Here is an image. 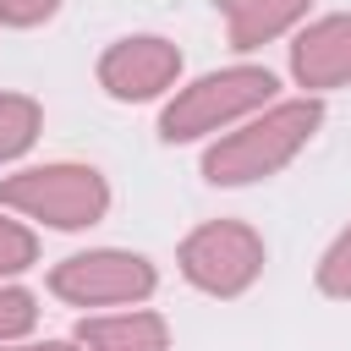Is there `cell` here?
<instances>
[{"instance_id": "obj_4", "label": "cell", "mask_w": 351, "mask_h": 351, "mask_svg": "<svg viewBox=\"0 0 351 351\" xmlns=\"http://www.w3.org/2000/svg\"><path fill=\"white\" fill-rule=\"evenodd\" d=\"M181 274L208 296H241L263 274V236L241 219H208L181 241Z\"/></svg>"}, {"instance_id": "obj_1", "label": "cell", "mask_w": 351, "mask_h": 351, "mask_svg": "<svg viewBox=\"0 0 351 351\" xmlns=\"http://www.w3.org/2000/svg\"><path fill=\"white\" fill-rule=\"evenodd\" d=\"M324 126V104L318 99H285V104H269L263 115H252L241 132L219 137L208 154H203V176L214 186H252L274 170H285L307 143L313 132Z\"/></svg>"}, {"instance_id": "obj_13", "label": "cell", "mask_w": 351, "mask_h": 351, "mask_svg": "<svg viewBox=\"0 0 351 351\" xmlns=\"http://www.w3.org/2000/svg\"><path fill=\"white\" fill-rule=\"evenodd\" d=\"M318 291L324 296H351V225L329 241V252L318 263Z\"/></svg>"}, {"instance_id": "obj_7", "label": "cell", "mask_w": 351, "mask_h": 351, "mask_svg": "<svg viewBox=\"0 0 351 351\" xmlns=\"http://www.w3.org/2000/svg\"><path fill=\"white\" fill-rule=\"evenodd\" d=\"M291 77L302 88H340L351 82V16H318L291 44Z\"/></svg>"}, {"instance_id": "obj_12", "label": "cell", "mask_w": 351, "mask_h": 351, "mask_svg": "<svg viewBox=\"0 0 351 351\" xmlns=\"http://www.w3.org/2000/svg\"><path fill=\"white\" fill-rule=\"evenodd\" d=\"M33 324H38V302H33V291H22V285H0V346L16 340V335H27Z\"/></svg>"}, {"instance_id": "obj_8", "label": "cell", "mask_w": 351, "mask_h": 351, "mask_svg": "<svg viewBox=\"0 0 351 351\" xmlns=\"http://www.w3.org/2000/svg\"><path fill=\"white\" fill-rule=\"evenodd\" d=\"M82 351H170V329L159 313H110L77 324Z\"/></svg>"}, {"instance_id": "obj_11", "label": "cell", "mask_w": 351, "mask_h": 351, "mask_svg": "<svg viewBox=\"0 0 351 351\" xmlns=\"http://www.w3.org/2000/svg\"><path fill=\"white\" fill-rule=\"evenodd\" d=\"M27 263H38V236L27 225H16V219L0 214V280L5 274H22Z\"/></svg>"}, {"instance_id": "obj_10", "label": "cell", "mask_w": 351, "mask_h": 351, "mask_svg": "<svg viewBox=\"0 0 351 351\" xmlns=\"http://www.w3.org/2000/svg\"><path fill=\"white\" fill-rule=\"evenodd\" d=\"M38 126H44L38 99H27V93H0V165L16 159V154H27L33 137H38Z\"/></svg>"}, {"instance_id": "obj_15", "label": "cell", "mask_w": 351, "mask_h": 351, "mask_svg": "<svg viewBox=\"0 0 351 351\" xmlns=\"http://www.w3.org/2000/svg\"><path fill=\"white\" fill-rule=\"evenodd\" d=\"M0 351H77L71 340H38V346H0Z\"/></svg>"}, {"instance_id": "obj_5", "label": "cell", "mask_w": 351, "mask_h": 351, "mask_svg": "<svg viewBox=\"0 0 351 351\" xmlns=\"http://www.w3.org/2000/svg\"><path fill=\"white\" fill-rule=\"evenodd\" d=\"M159 274L143 252H121V247H93V252H71L66 263H55L49 291L71 307H121V302H143L154 296Z\"/></svg>"}, {"instance_id": "obj_9", "label": "cell", "mask_w": 351, "mask_h": 351, "mask_svg": "<svg viewBox=\"0 0 351 351\" xmlns=\"http://www.w3.org/2000/svg\"><path fill=\"white\" fill-rule=\"evenodd\" d=\"M214 5L225 11L230 49H258V44L280 38L285 27H296L313 0H214Z\"/></svg>"}, {"instance_id": "obj_2", "label": "cell", "mask_w": 351, "mask_h": 351, "mask_svg": "<svg viewBox=\"0 0 351 351\" xmlns=\"http://www.w3.org/2000/svg\"><path fill=\"white\" fill-rule=\"evenodd\" d=\"M274 71L269 66H225V71H208L197 77L192 88H181L165 115H159V137L165 143H197L230 121H247L252 110H269L274 99Z\"/></svg>"}, {"instance_id": "obj_14", "label": "cell", "mask_w": 351, "mask_h": 351, "mask_svg": "<svg viewBox=\"0 0 351 351\" xmlns=\"http://www.w3.org/2000/svg\"><path fill=\"white\" fill-rule=\"evenodd\" d=\"M60 11V0H0V22L5 27H38Z\"/></svg>"}, {"instance_id": "obj_6", "label": "cell", "mask_w": 351, "mask_h": 351, "mask_svg": "<svg viewBox=\"0 0 351 351\" xmlns=\"http://www.w3.org/2000/svg\"><path fill=\"white\" fill-rule=\"evenodd\" d=\"M181 77V49L170 38H154V33H137V38H121L104 49L99 60V88L121 104H143V99H159L170 82Z\"/></svg>"}, {"instance_id": "obj_3", "label": "cell", "mask_w": 351, "mask_h": 351, "mask_svg": "<svg viewBox=\"0 0 351 351\" xmlns=\"http://www.w3.org/2000/svg\"><path fill=\"white\" fill-rule=\"evenodd\" d=\"M0 203L27 214V219H44L55 230H82V225H99L104 208H110V181L93 170V165H33V170H16L0 181Z\"/></svg>"}]
</instances>
